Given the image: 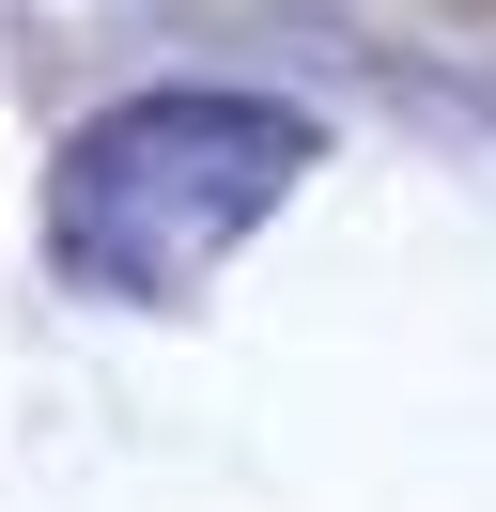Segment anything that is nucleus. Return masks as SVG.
Here are the masks:
<instances>
[{
  "mask_svg": "<svg viewBox=\"0 0 496 512\" xmlns=\"http://www.w3.org/2000/svg\"><path fill=\"white\" fill-rule=\"evenodd\" d=\"M279 16H341V32H388L403 63H496V0H279Z\"/></svg>",
  "mask_w": 496,
  "mask_h": 512,
  "instance_id": "f257e3e1",
  "label": "nucleus"
}]
</instances>
